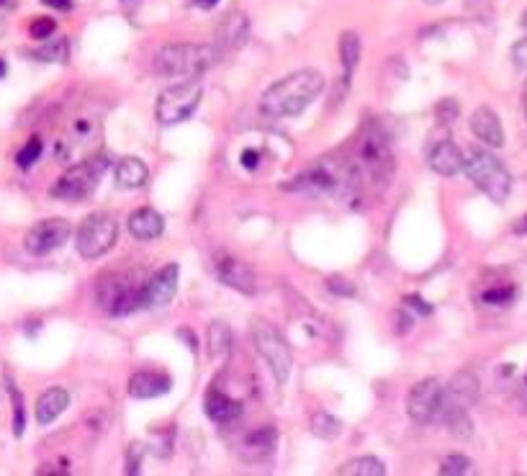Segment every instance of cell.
<instances>
[{"label":"cell","instance_id":"9a60e30c","mask_svg":"<svg viewBox=\"0 0 527 476\" xmlns=\"http://www.w3.org/2000/svg\"><path fill=\"white\" fill-rule=\"evenodd\" d=\"M247 37H250V19L242 11H229L216 26V47L222 55L245 47Z\"/></svg>","mask_w":527,"mask_h":476},{"label":"cell","instance_id":"7402d4cb","mask_svg":"<svg viewBox=\"0 0 527 476\" xmlns=\"http://www.w3.org/2000/svg\"><path fill=\"white\" fill-rule=\"evenodd\" d=\"M67 404H70V394H67L65 386H49L47 392L36 399V422L52 425L67 410Z\"/></svg>","mask_w":527,"mask_h":476},{"label":"cell","instance_id":"7a4b0ae2","mask_svg":"<svg viewBox=\"0 0 527 476\" xmlns=\"http://www.w3.org/2000/svg\"><path fill=\"white\" fill-rule=\"evenodd\" d=\"M324 91V78L317 70H299L286 78L276 80L260 98V109L270 119H286V116L304 114L319 93Z\"/></svg>","mask_w":527,"mask_h":476},{"label":"cell","instance_id":"5b68a950","mask_svg":"<svg viewBox=\"0 0 527 476\" xmlns=\"http://www.w3.org/2000/svg\"><path fill=\"white\" fill-rule=\"evenodd\" d=\"M96 302L111 317H126L144 309V284L134 281L129 273H106L98 278Z\"/></svg>","mask_w":527,"mask_h":476},{"label":"cell","instance_id":"4fadbf2b","mask_svg":"<svg viewBox=\"0 0 527 476\" xmlns=\"http://www.w3.org/2000/svg\"><path fill=\"white\" fill-rule=\"evenodd\" d=\"M178 263H168L165 268L155 273L150 281H144V309H162L173 302L175 291H178Z\"/></svg>","mask_w":527,"mask_h":476},{"label":"cell","instance_id":"ee69618b","mask_svg":"<svg viewBox=\"0 0 527 476\" xmlns=\"http://www.w3.org/2000/svg\"><path fill=\"white\" fill-rule=\"evenodd\" d=\"M515 232L517 235H527V217H522L520 222L515 224Z\"/></svg>","mask_w":527,"mask_h":476},{"label":"cell","instance_id":"ac0fdd59","mask_svg":"<svg viewBox=\"0 0 527 476\" xmlns=\"http://www.w3.org/2000/svg\"><path fill=\"white\" fill-rule=\"evenodd\" d=\"M481 386L476 374L471 371H458L453 379H450L448 389H445V399L443 404H450V407H471V404L479 402Z\"/></svg>","mask_w":527,"mask_h":476},{"label":"cell","instance_id":"74e56055","mask_svg":"<svg viewBox=\"0 0 527 476\" xmlns=\"http://www.w3.org/2000/svg\"><path fill=\"white\" fill-rule=\"evenodd\" d=\"M324 286H327V291L335 296H340V299H348V296H355V284L353 281H348V278H342V276H332L324 281Z\"/></svg>","mask_w":527,"mask_h":476},{"label":"cell","instance_id":"7dc6e473","mask_svg":"<svg viewBox=\"0 0 527 476\" xmlns=\"http://www.w3.org/2000/svg\"><path fill=\"white\" fill-rule=\"evenodd\" d=\"M422 3H425V6H443L445 0H422Z\"/></svg>","mask_w":527,"mask_h":476},{"label":"cell","instance_id":"6da1fadb","mask_svg":"<svg viewBox=\"0 0 527 476\" xmlns=\"http://www.w3.org/2000/svg\"><path fill=\"white\" fill-rule=\"evenodd\" d=\"M283 188L348 201L358 196V191L363 188V178H360L358 168H355L353 157L327 155L314 160L304 173L296 175L294 181Z\"/></svg>","mask_w":527,"mask_h":476},{"label":"cell","instance_id":"d4e9b609","mask_svg":"<svg viewBox=\"0 0 527 476\" xmlns=\"http://www.w3.org/2000/svg\"><path fill=\"white\" fill-rule=\"evenodd\" d=\"M443 420L445 428L450 430V435L458 440H468L474 435V420L468 415L466 407H450V404H443Z\"/></svg>","mask_w":527,"mask_h":476},{"label":"cell","instance_id":"83f0119b","mask_svg":"<svg viewBox=\"0 0 527 476\" xmlns=\"http://www.w3.org/2000/svg\"><path fill=\"white\" fill-rule=\"evenodd\" d=\"M6 392H8V399H11V407H13V435L16 438H21L26 430V404H24V394H21V389L16 386V381H13V376L6 371Z\"/></svg>","mask_w":527,"mask_h":476},{"label":"cell","instance_id":"ba28073f","mask_svg":"<svg viewBox=\"0 0 527 476\" xmlns=\"http://www.w3.org/2000/svg\"><path fill=\"white\" fill-rule=\"evenodd\" d=\"M252 343H255V350L258 356L268 363L270 374L276 376L278 384H286L288 376H291V366H294V356H291V348L283 340L281 332L276 327L270 325L268 320L263 317H255L252 320Z\"/></svg>","mask_w":527,"mask_h":476},{"label":"cell","instance_id":"8fae6325","mask_svg":"<svg viewBox=\"0 0 527 476\" xmlns=\"http://www.w3.org/2000/svg\"><path fill=\"white\" fill-rule=\"evenodd\" d=\"M72 235V227L67 219L52 217V219H42V222H36L34 227L26 232L24 237V248L26 253L31 255H49L54 250H60Z\"/></svg>","mask_w":527,"mask_h":476},{"label":"cell","instance_id":"277c9868","mask_svg":"<svg viewBox=\"0 0 527 476\" xmlns=\"http://www.w3.org/2000/svg\"><path fill=\"white\" fill-rule=\"evenodd\" d=\"M222 52L216 44H168L155 55V70L162 78L188 80L201 75L219 62Z\"/></svg>","mask_w":527,"mask_h":476},{"label":"cell","instance_id":"44dd1931","mask_svg":"<svg viewBox=\"0 0 527 476\" xmlns=\"http://www.w3.org/2000/svg\"><path fill=\"white\" fill-rule=\"evenodd\" d=\"M126 227H129V235H132L134 240H157V237L162 235V229H165V219H162L160 211L144 206V209L134 211L132 217H129V222H126Z\"/></svg>","mask_w":527,"mask_h":476},{"label":"cell","instance_id":"8d00e7d4","mask_svg":"<svg viewBox=\"0 0 527 476\" xmlns=\"http://www.w3.org/2000/svg\"><path fill=\"white\" fill-rule=\"evenodd\" d=\"M54 31H57V24H54V19H49V16H39V19L31 21V26H29V34L34 39H39V42L52 39Z\"/></svg>","mask_w":527,"mask_h":476},{"label":"cell","instance_id":"ffe728a7","mask_svg":"<svg viewBox=\"0 0 527 476\" xmlns=\"http://www.w3.org/2000/svg\"><path fill=\"white\" fill-rule=\"evenodd\" d=\"M204 410H206V415H209V420H214L216 425H229V422L240 420L245 407H242V402L227 397V394L219 392L216 386H211L209 394H206Z\"/></svg>","mask_w":527,"mask_h":476},{"label":"cell","instance_id":"5bb4252c","mask_svg":"<svg viewBox=\"0 0 527 476\" xmlns=\"http://www.w3.org/2000/svg\"><path fill=\"white\" fill-rule=\"evenodd\" d=\"M216 276L224 286L240 291V294L252 296L258 291V281H255V273L250 271V266H245L242 260L232 258V255H222L216 260Z\"/></svg>","mask_w":527,"mask_h":476},{"label":"cell","instance_id":"f1b7e54d","mask_svg":"<svg viewBox=\"0 0 527 476\" xmlns=\"http://www.w3.org/2000/svg\"><path fill=\"white\" fill-rule=\"evenodd\" d=\"M340 62L345 75H350L360 62V37L355 31H342L340 34Z\"/></svg>","mask_w":527,"mask_h":476},{"label":"cell","instance_id":"f35d334b","mask_svg":"<svg viewBox=\"0 0 527 476\" xmlns=\"http://www.w3.org/2000/svg\"><path fill=\"white\" fill-rule=\"evenodd\" d=\"M512 60H515L517 67H527V37L512 47Z\"/></svg>","mask_w":527,"mask_h":476},{"label":"cell","instance_id":"52a82bcc","mask_svg":"<svg viewBox=\"0 0 527 476\" xmlns=\"http://www.w3.org/2000/svg\"><path fill=\"white\" fill-rule=\"evenodd\" d=\"M201 98H204V83H201V78L178 80V83L165 88L157 96V121L165 124V127H175V124L186 121L198 109Z\"/></svg>","mask_w":527,"mask_h":476},{"label":"cell","instance_id":"8992f818","mask_svg":"<svg viewBox=\"0 0 527 476\" xmlns=\"http://www.w3.org/2000/svg\"><path fill=\"white\" fill-rule=\"evenodd\" d=\"M466 175L476 183L479 191H484L494 204H504L510 199L512 191V175L510 170L504 168V163L499 157H494L492 152L476 150L466 157Z\"/></svg>","mask_w":527,"mask_h":476},{"label":"cell","instance_id":"603a6c76","mask_svg":"<svg viewBox=\"0 0 527 476\" xmlns=\"http://www.w3.org/2000/svg\"><path fill=\"white\" fill-rule=\"evenodd\" d=\"M278 446V433L276 428H255L250 430V433L245 435V440H242V453H245V458H250V461H260V458L270 456V453L276 451Z\"/></svg>","mask_w":527,"mask_h":476},{"label":"cell","instance_id":"f6af8a7d","mask_svg":"<svg viewBox=\"0 0 527 476\" xmlns=\"http://www.w3.org/2000/svg\"><path fill=\"white\" fill-rule=\"evenodd\" d=\"M119 3H121V6L129 8V11H134L137 6H142V0H119Z\"/></svg>","mask_w":527,"mask_h":476},{"label":"cell","instance_id":"4dcf8cb0","mask_svg":"<svg viewBox=\"0 0 527 476\" xmlns=\"http://www.w3.org/2000/svg\"><path fill=\"white\" fill-rule=\"evenodd\" d=\"M36 60L42 62H67L70 60V44H67V39H47V44H42V47L36 49L34 52Z\"/></svg>","mask_w":527,"mask_h":476},{"label":"cell","instance_id":"7c38bea8","mask_svg":"<svg viewBox=\"0 0 527 476\" xmlns=\"http://www.w3.org/2000/svg\"><path fill=\"white\" fill-rule=\"evenodd\" d=\"M443 399L445 389L438 379L420 381V384L412 386V392L407 397V415L417 425H427L443 412Z\"/></svg>","mask_w":527,"mask_h":476},{"label":"cell","instance_id":"bcb514c9","mask_svg":"<svg viewBox=\"0 0 527 476\" xmlns=\"http://www.w3.org/2000/svg\"><path fill=\"white\" fill-rule=\"evenodd\" d=\"M6 73H8V65H6V60L0 57V80L6 78Z\"/></svg>","mask_w":527,"mask_h":476},{"label":"cell","instance_id":"3957f363","mask_svg":"<svg viewBox=\"0 0 527 476\" xmlns=\"http://www.w3.org/2000/svg\"><path fill=\"white\" fill-rule=\"evenodd\" d=\"M353 163L358 168L363 183H376L386 186L394 175V150L391 139L378 124H366L355 137Z\"/></svg>","mask_w":527,"mask_h":476},{"label":"cell","instance_id":"7bdbcfd3","mask_svg":"<svg viewBox=\"0 0 527 476\" xmlns=\"http://www.w3.org/2000/svg\"><path fill=\"white\" fill-rule=\"evenodd\" d=\"M219 0H193V6L198 8H204V11H209V8H214Z\"/></svg>","mask_w":527,"mask_h":476},{"label":"cell","instance_id":"cb8c5ba5","mask_svg":"<svg viewBox=\"0 0 527 476\" xmlns=\"http://www.w3.org/2000/svg\"><path fill=\"white\" fill-rule=\"evenodd\" d=\"M147 178H150V170L139 157H121L116 165V186L119 188H142Z\"/></svg>","mask_w":527,"mask_h":476},{"label":"cell","instance_id":"e0dca14e","mask_svg":"<svg viewBox=\"0 0 527 476\" xmlns=\"http://www.w3.org/2000/svg\"><path fill=\"white\" fill-rule=\"evenodd\" d=\"M427 163L438 175L453 178V175H458L466 168V157H463L461 147L453 139H440L438 145L430 150V155H427Z\"/></svg>","mask_w":527,"mask_h":476},{"label":"cell","instance_id":"d6986e66","mask_svg":"<svg viewBox=\"0 0 527 476\" xmlns=\"http://www.w3.org/2000/svg\"><path fill=\"white\" fill-rule=\"evenodd\" d=\"M471 132L479 142L489 147H502L504 145V129L499 116L494 114L489 106H479V109L471 114Z\"/></svg>","mask_w":527,"mask_h":476},{"label":"cell","instance_id":"4316f807","mask_svg":"<svg viewBox=\"0 0 527 476\" xmlns=\"http://www.w3.org/2000/svg\"><path fill=\"white\" fill-rule=\"evenodd\" d=\"M337 474L340 476H384L386 474V464L378 461L376 456H360V458H350L342 466H337Z\"/></svg>","mask_w":527,"mask_h":476},{"label":"cell","instance_id":"b9f144b4","mask_svg":"<svg viewBox=\"0 0 527 476\" xmlns=\"http://www.w3.org/2000/svg\"><path fill=\"white\" fill-rule=\"evenodd\" d=\"M42 3L54 11H72V0H42Z\"/></svg>","mask_w":527,"mask_h":476},{"label":"cell","instance_id":"1f68e13d","mask_svg":"<svg viewBox=\"0 0 527 476\" xmlns=\"http://www.w3.org/2000/svg\"><path fill=\"white\" fill-rule=\"evenodd\" d=\"M312 433L322 440H335L342 433V422L330 412H317L312 417Z\"/></svg>","mask_w":527,"mask_h":476},{"label":"cell","instance_id":"484cf974","mask_svg":"<svg viewBox=\"0 0 527 476\" xmlns=\"http://www.w3.org/2000/svg\"><path fill=\"white\" fill-rule=\"evenodd\" d=\"M206 343H209L211 358H227L234 345L232 327L222 320H214L209 325V332H206Z\"/></svg>","mask_w":527,"mask_h":476},{"label":"cell","instance_id":"681fc988","mask_svg":"<svg viewBox=\"0 0 527 476\" xmlns=\"http://www.w3.org/2000/svg\"><path fill=\"white\" fill-rule=\"evenodd\" d=\"M3 3H6V0H0V6H3Z\"/></svg>","mask_w":527,"mask_h":476},{"label":"cell","instance_id":"60d3db41","mask_svg":"<svg viewBox=\"0 0 527 476\" xmlns=\"http://www.w3.org/2000/svg\"><path fill=\"white\" fill-rule=\"evenodd\" d=\"M407 304H412V307L417 309V312H420V314H430V312H432V304L422 302L420 296H409V299H407Z\"/></svg>","mask_w":527,"mask_h":476},{"label":"cell","instance_id":"836d02e7","mask_svg":"<svg viewBox=\"0 0 527 476\" xmlns=\"http://www.w3.org/2000/svg\"><path fill=\"white\" fill-rule=\"evenodd\" d=\"M42 152H44V142H42V139H39V137H31L29 142H26V145L21 147V152H18V155H16L18 168L29 170L31 165L39 163V157H42Z\"/></svg>","mask_w":527,"mask_h":476},{"label":"cell","instance_id":"2e32d148","mask_svg":"<svg viewBox=\"0 0 527 476\" xmlns=\"http://www.w3.org/2000/svg\"><path fill=\"white\" fill-rule=\"evenodd\" d=\"M126 389H129L132 399H155L173 389V379L162 371H155V368H142V371L132 374Z\"/></svg>","mask_w":527,"mask_h":476},{"label":"cell","instance_id":"d590c367","mask_svg":"<svg viewBox=\"0 0 527 476\" xmlns=\"http://www.w3.org/2000/svg\"><path fill=\"white\" fill-rule=\"evenodd\" d=\"M458 114H461V106H458L456 98H443V101L435 106V119H438V124H453V121L458 119Z\"/></svg>","mask_w":527,"mask_h":476},{"label":"cell","instance_id":"d6a6232c","mask_svg":"<svg viewBox=\"0 0 527 476\" xmlns=\"http://www.w3.org/2000/svg\"><path fill=\"white\" fill-rule=\"evenodd\" d=\"M471 469H474V464L463 453H453V456L443 458V464H440V474L443 476H466L471 474Z\"/></svg>","mask_w":527,"mask_h":476},{"label":"cell","instance_id":"c3c4849f","mask_svg":"<svg viewBox=\"0 0 527 476\" xmlns=\"http://www.w3.org/2000/svg\"><path fill=\"white\" fill-rule=\"evenodd\" d=\"M522 29H525V31H527V11H525V13H522Z\"/></svg>","mask_w":527,"mask_h":476},{"label":"cell","instance_id":"f546056e","mask_svg":"<svg viewBox=\"0 0 527 476\" xmlns=\"http://www.w3.org/2000/svg\"><path fill=\"white\" fill-rule=\"evenodd\" d=\"M515 299V286L512 284H494L486 286L479 294V302L486 307H507Z\"/></svg>","mask_w":527,"mask_h":476},{"label":"cell","instance_id":"ab89813d","mask_svg":"<svg viewBox=\"0 0 527 476\" xmlns=\"http://www.w3.org/2000/svg\"><path fill=\"white\" fill-rule=\"evenodd\" d=\"M242 168H247V170H255L258 168V160H260V155L255 150H245L242 152Z\"/></svg>","mask_w":527,"mask_h":476},{"label":"cell","instance_id":"9c48e42d","mask_svg":"<svg viewBox=\"0 0 527 476\" xmlns=\"http://www.w3.org/2000/svg\"><path fill=\"white\" fill-rule=\"evenodd\" d=\"M108 168V157L106 155H96L88 157L83 163L72 165L70 170H65V175L57 178L49 193H52L54 199L62 201H83L88 199L90 193L96 191L98 181L103 178Z\"/></svg>","mask_w":527,"mask_h":476},{"label":"cell","instance_id":"e575fe53","mask_svg":"<svg viewBox=\"0 0 527 476\" xmlns=\"http://www.w3.org/2000/svg\"><path fill=\"white\" fill-rule=\"evenodd\" d=\"M144 456H147V446L139 443V440H134L132 446H129V451H126V474L137 476L139 471H142Z\"/></svg>","mask_w":527,"mask_h":476},{"label":"cell","instance_id":"30bf717a","mask_svg":"<svg viewBox=\"0 0 527 476\" xmlns=\"http://www.w3.org/2000/svg\"><path fill=\"white\" fill-rule=\"evenodd\" d=\"M116 237H119V222L106 211H96V214H90L80 222L78 235H75V248H78L80 258L98 260L114 248Z\"/></svg>","mask_w":527,"mask_h":476}]
</instances>
